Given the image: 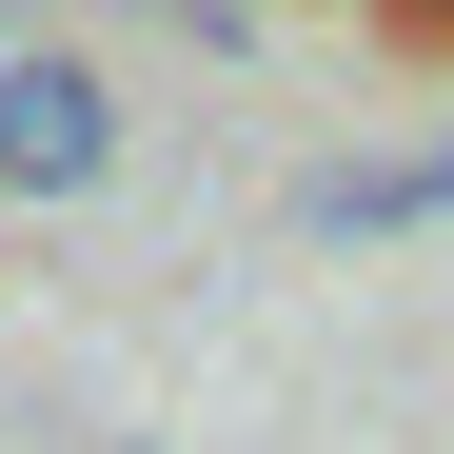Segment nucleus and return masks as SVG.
Instances as JSON below:
<instances>
[{
	"mask_svg": "<svg viewBox=\"0 0 454 454\" xmlns=\"http://www.w3.org/2000/svg\"><path fill=\"white\" fill-rule=\"evenodd\" d=\"M119 159V80H99V59H0V198H80Z\"/></svg>",
	"mask_w": 454,
	"mask_h": 454,
	"instance_id": "1",
	"label": "nucleus"
},
{
	"mask_svg": "<svg viewBox=\"0 0 454 454\" xmlns=\"http://www.w3.org/2000/svg\"><path fill=\"white\" fill-rule=\"evenodd\" d=\"M296 217H317V238H434V217H454V138H415V159H336Z\"/></svg>",
	"mask_w": 454,
	"mask_h": 454,
	"instance_id": "2",
	"label": "nucleus"
},
{
	"mask_svg": "<svg viewBox=\"0 0 454 454\" xmlns=\"http://www.w3.org/2000/svg\"><path fill=\"white\" fill-rule=\"evenodd\" d=\"M257 20V0H159V40H238Z\"/></svg>",
	"mask_w": 454,
	"mask_h": 454,
	"instance_id": "3",
	"label": "nucleus"
},
{
	"mask_svg": "<svg viewBox=\"0 0 454 454\" xmlns=\"http://www.w3.org/2000/svg\"><path fill=\"white\" fill-rule=\"evenodd\" d=\"M0 59H40V0H0Z\"/></svg>",
	"mask_w": 454,
	"mask_h": 454,
	"instance_id": "4",
	"label": "nucleus"
},
{
	"mask_svg": "<svg viewBox=\"0 0 454 454\" xmlns=\"http://www.w3.org/2000/svg\"><path fill=\"white\" fill-rule=\"evenodd\" d=\"M395 20H415V40H454V0H395Z\"/></svg>",
	"mask_w": 454,
	"mask_h": 454,
	"instance_id": "5",
	"label": "nucleus"
}]
</instances>
